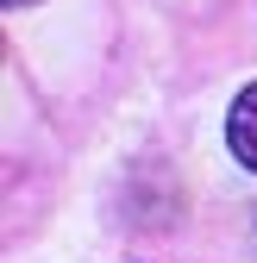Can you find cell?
<instances>
[{
    "instance_id": "obj_1",
    "label": "cell",
    "mask_w": 257,
    "mask_h": 263,
    "mask_svg": "<svg viewBox=\"0 0 257 263\" xmlns=\"http://www.w3.org/2000/svg\"><path fill=\"white\" fill-rule=\"evenodd\" d=\"M226 144H232V157L245 163V170H257V82L238 88V101L226 113Z\"/></svg>"
},
{
    "instance_id": "obj_2",
    "label": "cell",
    "mask_w": 257,
    "mask_h": 263,
    "mask_svg": "<svg viewBox=\"0 0 257 263\" xmlns=\"http://www.w3.org/2000/svg\"><path fill=\"white\" fill-rule=\"evenodd\" d=\"M13 7H25V0H13Z\"/></svg>"
}]
</instances>
